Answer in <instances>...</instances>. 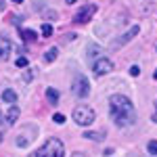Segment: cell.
<instances>
[{
  "label": "cell",
  "mask_w": 157,
  "mask_h": 157,
  "mask_svg": "<svg viewBox=\"0 0 157 157\" xmlns=\"http://www.w3.org/2000/svg\"><path fill=\"white\" fill-rule=\"evenodd\" d=\"M109 113H111V120L115 121L117 126H132L136 121L134 105L130 103V98L124 97V94L109 97Z\"/></svg>",
  "instance_id": "1"
},
{
  "label": "cell",
  "mask_w": 157,
  "mask_h": 157,
  "mask_svg": "<svg viewBox=\"0 0 157 157\" xmlns=\"http://www.w3.org/2000/svg\"><path fill=\"white\" fill-rule=\"evenodd\" d=\"M63 155H65L63 143H61L59 138H48L34 155H29V157H63Z\"/></svg>",
  "instance_id": "2"
},
{
  "label": "cell",
  "mask_w": 157,
  "mask_h": 157,
  "mask_svg": "<svg viewBox=\"0 0 157 157\" xmlns=\"http://www.w3.org/2000/svg\"><path fill=\"white\" fill-rule=\"evenodd\" d=\"M73 121L78 126H90L94 121V111L90 107H86V105H78L73 109Z\"/></svg>",
  "instance_id": "3"
},
{
  "label": "cell",
  "mask_w": 157,
  "mask_h": 157,
  "mask_svg": "<svg viewBox=\"0 0 157 157\" xmlns=\"http://www.w3.org/2000/svg\"><path fill=\"white\" fill-rule=\"evenodd\" d=\"M71 88H73V94L80 97V98H86L90 94V82L86 80V75H82V73H75Z\"/></svg>",
  "instance_id": "4"
},
{
  "label": "cell",
  "mask_w": 157,
  "mask_h": 157,
  "mask_svg": "<svg viewBox=\"0 0 157 157\" xmlns=\"http://www.w3.org/2000/svg\"><path fill=\"white\" fill-rule=\"evenodd\" d=\"M36 132H38L36 126H32V124L23 126L19 130V134H17V147H29L34 143V138H36Z\"/></svg>",
  "instance_id": "5"
},
{
  "label": "cell",
  "mask_w": 157,
  "mask_h": 157,
  "mask_svg": "<svg viewBox=\"0 0 157 157\" xmlns=\"http://www.w3.org/2000/svg\"><path fill=\"white\" fill-rule=\"evenodd\" d=\"M138 32H140V27H138V25L130 27V29H128L124 36H120L117 40H113V44H111V46H113V48H120V46H124V44H128V42H130V40H132V38L138 34Z\"/></svg>",
  "instance_id": "6"
},
{
  "label": "cell",
  "mask_w": 157,
  "mask_h": 157,
  "mask_svg": "<svg viewBox=\"0 0 157 157\" xmlns=\"http://www.w3.org/2000/svg\"><path fill=\"white\" fill-rule=\"evenodd\" d=\"M94 13H97V6H94V4H86L84 9H80V11H78V15L73 17V21H75V23H86Z\"/></svg>",
  "instance_id": "7"
},
{
  "label": "cell",
  "mask_w": 157,
  "mask_h": 157,
  "mask_svg": "<svg viewBox=\"0 0 157 157\" xmlns=\"http://www.w3.org/2000/svg\"><path fill=\"white\" fill-rule=\"evenodd\" d=\"M92 69H94V75H105V73H109L113 69V63L109 59H98V61H94Z\"/></svg>",
  "instance_id": "8"
},
{
  "label": "cell",
  "mask_w": 157,
  "mask_h": 157,
  "mask_svg": "<svg viewBox=\"0 0 157 157\" xmlns=\"http://www.w3.org/2000/svg\"><path fill=\"white\" fill-rule=\"evenodd\" d=\"M9 52H11V42L6 38H0V61L9 59Z\"/></svg>",
  "instance_id": "9"
},
{
  "label": "cell",
  "mask_w": 157,
  "mask_h": 157,
  "mask_svg": "<svg viewBox=\"0 0 157 157\" xmlns=\"http://www.w3.org/2000/svg\"><path fill=\"white\" fill-rule=\"evenodd\" d=\"M2 101H4V103H11V105H15V103H17V92H15V90H11V88L2 90Z\"/></svg>",
  "instance_id": "10"
},
{
  "label": "cell",
  "mask_w": 157,
  "mask_h": 157,
  "mask_svg": "<svg viewBox=\"0 0 157 157\" xmlns=\"http://www.w3.org/2000/svg\"><path fill=\"white\" fill-rule=\"evenodd\" d=\"M17 117H19V107H17V105H11L9 113H6V121H9V124H15Z\"/></svg>",
  "instance_id": "11"
},
{
  "label": "cell",
  "mask_w": 157,
  "mask_h": 157,
  "mask_svg": "<svg viewBox=\"0 0 157 157\" xmlns=\"http://www.w3.org/2000/svg\"><path fill=\"white\" fill-rule=\"evenodd\" d=\"M46 98H48L52 105H57V101H59V92H57L55 88H48V90H46Z\"/></svg>",
  "instance_id": "12"
},
{
  "label": "cell",
  "mask_w": 157,
  "mask_h": 157,
  "mask_svg": "<svg viewBox=\"0 0 157 157\" xmlns=\"http://www.w3.org/2000/svg\"><path fill=\"white\" fill-rule=\"evenodd\" d=\"M57 55H59V50H57V48H48V50H46V55H44V61H48V63H50V61L57 59Z\"/></svg>",
  "instance_id": "13"
},
{
  "label": "cell",
  "mask_w": 157,
  "mask_h": 157,
  "mask_svg": "<svg viewBox=\"0 0 157 157\" xmlns=\"http://www.w3.org/2000/svg\"><path fill=\"white\" fill-rule=\"evenodd\" d=\"M23 40H25V42H34V40H36V32H32V29H23Z\"/></svg>",
  "instance_id": "14"
},
{
  "label": "cell",
  "mask_w": 157,
  "mask_h": 157,
  "mask_svg": "<svg viewBox=\"0 0 157 157\" xmlns=\"http://www.w3.org/2000/svg\"><path fill=\"white\" fill-rule=\"evenodd\" d=\"M42 36H44V38H50V36H52V25H50V23H44V25H42Z\"/></svg>",
  "instance_id": "15"
},
{
  "label": "cell",
  "mask_w": 157,
  "mask_h": 157,
  "mask_svg": "<svg viewBox=\"0 0 157 157\" xmlns=\"http://www.w3.org/2000/svg\"><path fill=\"white\" fill-rule=\"evenodd\" d=\"M84 138H90V140H101L103 134L101 132H84Z\"/></svg>",
  "instance_id": "16"
},
{
  "label": "cell",
  "mask_w": 157,
  "mask_h": 157,
  "mask_svg": "<svg viewBox=\"0 0 157 157\" xmlns=\"http://www.w3.org/2000/svg\"><path fill=\"white\" fill-rule=\"evenodd\" d=\"M147 149H149L151 155H157V140H151V143L147 145Z\"/></svg>",
  "instance_id": "17"
},
{
  "label": "cell",
  "mask_w": 157,
  "mask_h": 157,
  "mask_svg": "<svg viewBox=\"0 0 157 157\" xmlns=\"http://www.w3.org/2000/svg\"><path fill=\"white\" fill-rule=\"evenodd\" d=\"M52 121H55V124H63V121H65V115H63V113H55V115H52Z\"/></svg>",
  "instance_id": "18"
},
{
  "label": "cell",
  "mask_w": 157,
  "mask_h": 157,
  "mask_svg": "<svg viewBox=\"0 0 157 157\" xmlns=\"http://www.w3.org/2000/svg\"><path fill=\"white\" fill-rule=\"evenodd\" d=\"M15 65H17V67H27V59H25V57H19V59L15 61Z\"/></svg>",
  "instance_id": "19"
},
{
  "label": "cell",
  "mask_w": 157,
  "mask_h": 157,
  "mask_svg": "<svg viewBox=\"0 0 157 157\" xmlns=\"http://www.w3.org/2000/svg\"><path fill=\"white\" fill-rule=\"evenodd\" d=\"M138 73H140V67L138 65H132L130 67V75H138Z\"/></svg>",
  "instance_id": "20"
},
{
  "label": "cell",
  "mask_w": 157,
  "mask_h": 157,
  "mask_svg": "<svg viewBox=\"0 0 157 157\" xmlns=\"http://www.w3.org/2000/svg\"><path fill=\"white\" fill-rule=\"evenodd\" d=\"M153 121H155V124H157V111H155V113H153Z\"/></svg>",
  "instance_id": "21"
},
{
  "label": "cell",
  "mask_w": 157,
  "mask_h": 157,
  "mask_svg": "<svg viewBox=\"0 0 157 157\" xmlns=\"http://www.w3.org/2000/svg\"><path fill=\"white\" fill-rule=\"evenodd\" d=\"M65 2H67V4H73V2H78V0H65Z\"/></svg>",
  "instance_id": "22"
},
{
  "label": "cell",
  "mask_w": 157,
  "mask_h": 157,
  "mask_svg": "<svg viewBox=\"0 0 157 157\" xmlns=\"http://www.w3.org/2000/svg\"><path fill=\"white\" fill-rule=\"evenodd\" d=\"M73 157H84V155H82V153H75V155H73Z\"/></svg>",
  "instance_id": "23"
},
{
  "label": "cell",
  "mask_w": 157,
  "mask_h": 157,
  "mask_svg": "<svg viewBox=\"0 0 157 157\" xmlns=\"http://www.w3.org/2000/svg\"><path fill=\"white\" fill-rule=\"evenodd\" d=\"M13 2H17V4H19V2H23V0H13Z\"/></svg>",
  "instance_id": "24"
},
{
  "label": "cell",
  "mask_w": 157,
  "mask_h": 157,
  "mask_svg": "<svg viewBox=\"0 0 157 157\" xmlns=\"http://www.w3.org/2000/svg\"><path fill=\"white\" fill-rule=\"evenodd\" d=\"M0 121H2V113H0Z\"/></svg>",
  "instance_id": "25"
}]
</instances>
